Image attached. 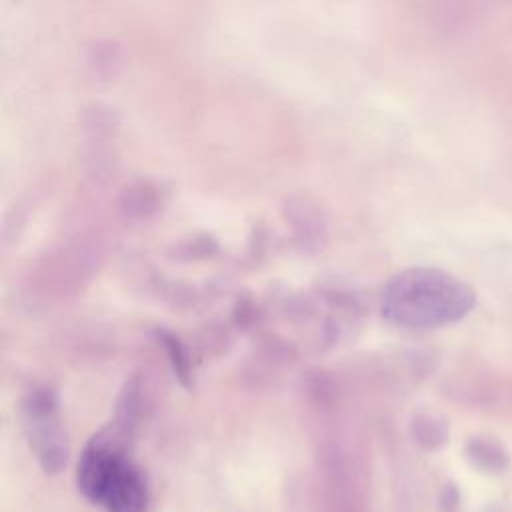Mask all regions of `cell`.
<instances>
[{"instance_id":"6da1fadb","label":"cell","mask_w":512,"mask_h":512,"mask_svg":"<svg viewBox=\"0 0 512 512\" xmlns=\"http://www.w3.org/2000/svg\"><path fill=\"white\" fill-rule=\"evenodd\" d=\"M476 306L470 284L438 268H406L382 290L380 312L400 328L430 330L454 324Z\"/></svg>"},{"instance_id":"7a4b0ae2","label":"cell","mask_w":512,"mask_h":512,"mask_svg":"<svg viewBox=\"0 0 512 512\" xmlns=\"http://www.w3.org/2000/svg\"><path fill=\"white\" fill-rule=\"evenodd\" d=\"M128 424L94 434L84 446L76 482L80 492L104 512H148L150 490L128 452Z\"/></svg>"},{"instance_id":"3957f363","label":"cell","mask_w":512,"mask_h":512,"mask_svg":"<svg viewBox=\"0 0 512 512\" xmlns=\"http://www.w3.org/2000/svg\"><path fill=\"white\" fill-rule=\"evenodd\" d=\"M22 414L28 444L42 470L50 474L60 472L68 460V442L58 414L56 394L48 388L32 390L24 400Z\"/></svg>"},{"instance_id":"277c9868","label":"cell","mask_w":512,"mask_h":512,"mask_svg":"<svg viewBox=\"0 0 512 512\" xmlns=\"http://www.w3.org/2000/svg\"><path fill=\"white\" fill-rule=\"evenodd\" d=\"M466 458L472 466L490 474L504 472L510 462L504 446L490 438H470L466 444Z\"/></svg>"},{"instance_id":"5b68a950","label":"cell","mask_w":512,"mask_h":512,"mask_svg":"<svg viewBox=\"0 0 512 512\" xmlns=\"http://www.w3.org/2000/svg\"><path fill=\"white\" fill-rule=\"evenodd\" d=\"M158 338H160V342L164 344V348H166V352H168V356H170V364H172V368H174L178 380L188 386V380H190V362H188V356H186L184 346L180 344V340H178L174 334H170V332H166V330H160V332H158Z\"/></svg>"},{"instance_id":"8992f818","label":"cell","mask_w":512,"mask_h":512,"mask_svg":"<svg viewBox=\"0 0 512 512\" xmlns=\"http://www.w3.org/2000/svg\"><path fill=\"white\" fill-rule=\"evenodd\" d=\"M414 436L420 444L436 448L446 440V426L430 416H418L414 420Z\"/></svg>"}]
</instances>
